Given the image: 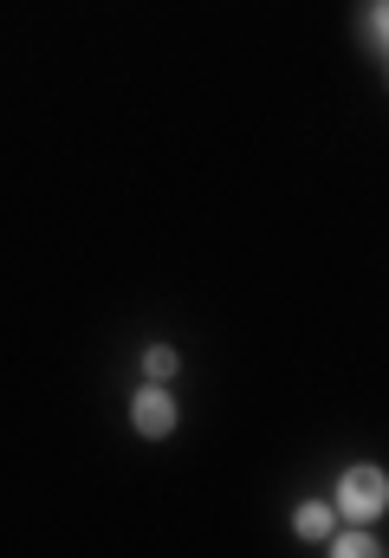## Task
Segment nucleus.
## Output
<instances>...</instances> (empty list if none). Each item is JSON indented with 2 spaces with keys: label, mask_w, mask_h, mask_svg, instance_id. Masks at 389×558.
Here are the masks:
<instances>
[{
  "label": "nucleus",
  "mask_w": 389,
  "mask_h": 558,
  "mask_svg": "<svg viewBox=\"0 0 389 558\" xmlns=\"http://www.w3.org/2000/svg\"><path fill=\"white\" fill-rule=\"evenodd\" d=\"M338 507H344L351 520H377V513L389 507L384 468H351V474H344V487H338Z\"/></svg>",
  "instance_id": "nucleus-1"
},
{
  "label": "nucleus",
  "mask_w": 389,
  "mask_h": 558,
  "mask_svg": "<svg viewBox=\"0 0 389 558\" xmlns=\"http://www.w3.org/2000/svg\"><path fill=\"white\" fill-rule=\"evenodd\" d=\"M130 416H136L143 435H169V428H175V403H169L162 390H143V397L130 403Z\"/></svg>",
  "instance_id": "nucleus-2"
},
{
  "label": "nucleus",
  "mask_w": 389,
  "mask_h": 558,
  "mask_svg": "<svg viewBox=\"0 0 389 558\" xmlns=\"http://www.w3.org/2000/svg\"><path fill=\"white\" fill-rule=\"evenodd\" d=\"M299 533H305V539H325V533H331V507H318V500L299 507Z\"/></svg>",
  "instance_id": "nucleus-3"
},
{
  "label": "nucleus",
  "mask_w": 389,
  "mask_h": 558,
  "mask_svg": "<svg viewBox=\"0 0 389 558\" xmlns=\"http://www.w3.org/2000/svg\"><path fill=\"white\" fill-rule=\"evenodd\" d=\"M143 371H149L156 384H162V377H175V351H169V344H156V351L143 357Z\"/></svg>",
  "instance_id": "nucleus-4"
},
{
  "label": "nucleus",
  "mask_w": 389,
  "mask_h": 558,
  "mask_svg": "<svg viewBox=\"0 0 389 558\" xmlns=\"http://www.w3.org/2000/svg\"><path fill=\"white\" fill-rule=\"evenodd\" d=\"M338 553H344V558H357V553H377V539H370V533H344V539H338Z\"/></svg>",
  "instance_id": "nucleus-5"
}]
</instances>
